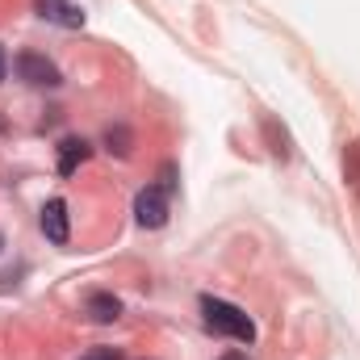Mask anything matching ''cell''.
Segmentation results:
<instances>
[{
	"label": "cell",
	"instance_id": "cell-3",
	"mask_svg": "<svg viewBox=\"0 0 360 360\" xmlns=\"http://www.w3.org/2000/svg\"><path fill=\"white\" fill-rule=\"evenodd\" d=\"M134 218H139V226L160 231V226L168 222V193H164L160 184H147V188L134 197Z\"/></svg>",
	"mask_w": 360,
	"mask_h": 360
},
{
	"label": "cell",
	"instance_id": "cell-10",
	"mask_svg": "<svg viewBox=\"0 0 360 360\" xmlns=\"http://www.w3.org/2000/svg\"><path fill=\"white\" fill-rule=\"evenodd\" d=\"M80 360H122V352L117 348H92L89 356H80Z\"/></svg>",
	"mask_w": 360,
	"mask_h": 360
},
{
	"label": "cell",
	"instance_id": "cell-11",
	"mask_svg": "<svg viewBox=\"0 0 360 360\" xmlns=\"http://www.w3.org/2000/svg\"><path fill=\"white\" fill-rule=\"evenodd\" d=\"M4 76H8V55H4V46H0V84H4Z\"/></svg>",
	"mask_w": 360,
	"mask_h": 360
},
{
	"label": "cell",
	"instance_id": "cell-1",
	"mask_svg": "<svg viewBox=\"0 0 360 360\" xmlns=\"http://www.w3.org/2000/svg\"><path fill=\"white\" fill-rule=\"evenodd\" d=\"M201 323H205L214 335H226V340H235V344H252V340H256V323H252L235 302H222V297H214V293L201 297Z\"/></svg>",
	"mask_w": 360,
	"mask_h": 360
},
{
	"label": "cell",
	"instance_id": "cell-4",
	"mask_svg": "<svg viewBox=\"0 0 360 360\" xmlns=\"http://www.w3.org/2000/svg\"><path fill=\"white\" fill-rule=\"evenodd\" d=\"M38 226H42V235L55 243V248H63L68 239H72V222H68V201L63 197H51L46 205H42V214H38Z\"/></svg>",
	"mask_w": 360,
	"mask_h": 360
},
{
	"label": "cell",
	"instance_id": "cell-13",
	"mask_svg": "<svg viewBox=\"0 0 360 360\" xmlns=\"http://www.w3.org/2000/svg\"><path fill=\"white\" fill-rule=\"evenodd\" d=\"M0 248H4V239H0Z\"/></svg>",
	"mask_w": 360,
	"mask_h": 360
},
{
	"label": "cell",
	"instance_id": "cell-8",
	"mask_svg": "<svg viewBox=\"0 0 360 360\" xmlns=\"http://www.w3.org/2000/svg\"><path fill=\"white\" fill-rule=\"evenodd\" d=\"M105 147H109L113 155H130V130H126V126H109V130H105Z\"/></svg>",
	"mask_w": 360,
	"mask_h": 360
},
{
	"label": "cell",
	"instance_id": "cell-6",
	"mask_svg": "<svg viewBox=\"0 0 360 360\" xmlns=\"http://www.w3.org/2000/svg\"><path fill=\"white\" fill-rule=\"evenodd\" d=\"M84 314H89L92 323H113V319H122V302L113 293L96 289V293H89V302H84Z\"/></svg>",
	"mask_w": 360,
	"mask_h": 360
},
{
	"label": "cell",
	"instance_id": "cell-12",
	"mask_svg": "<svg viewBox=\"0 0 360 360\" xmlns=\"http://www.w3.org/2000/svg\"><path fill=\"white\" fill-rule=\"evenodd\" d=\"M218 360H248V352H222Z\"/></svg>",
	"mask_w": 360,
	"mask_h": 360
},
{
	"label": "cell",
	"instance_id": "cell-5",
	"mask_svg": "<svg viewBox=\"0 0 360 360\" xmlns=\"http://www.w3.org/2000/svg\"><path fill=\"white\" fill-rule=\"evenodd\" d=\"M34 8H38V17H46V21L63 25V30H80L84 25V8L72 4V0H34Z\"/></svg>",
	"mask_w": 360,
	"mask_h": 360
},
{
	"label": "cell",
	"instance_id": "cell-2",
	"mask_svg": "<svg viewBox=\"0 0 360 360\" xmlns=\"http://www.w3.org/2000/svg\"><path fill=\"white\" fill-rule=\"evenodd\" d=\"M17 76H21L25 84H34V89H59V84H63L59 68H55L46 55H38V51H21V55H17Z\"/></svg>",
	"mask_w": 360,
	"mask_h": 360
},
{
	"label": "cell",
	"instance_id": "cell-7",
	"mask_svg": "<svg viewBox=\"0 0 360 360\" xmlns=\"http://www.w3.org/2000/svg\"><path fill=\"white\" fill-rule=\"evenodd\" d=\"M89 151H92V147L84 143V139H76V134H72V139H63V143H59V176H72V172L89 160Z\"/></svg>",
	"mask_w": 360,
	"mask_h": 360
},
{
	"label": "cell",
	"instance_id": "cell-9",
	"mask_svg": "<svg viewBox=\"0 0 360 360\" xmlns=\"http://www.w3.org/2000/svg\"><path fill=\"white\" fill-rule=\"evenodd\" d=\"M160 188H164V193H168V197H172V193H176V164H172V160H168V164H164V168H160Z\"/></svg>",
	"mask_w": 360,
	"mask_h": 360
}]
</instances>
